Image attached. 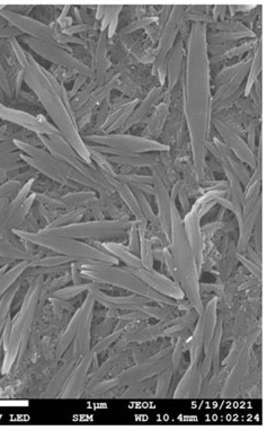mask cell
I'll use <instances>...</instances> for the list:
<instances>
[{
	"label": "cell",
	"instance_id": "cell-23",
	"mask_svg": "<svg viewBox=\"0 0 267 430\" xmlns=\"http://www.w3.org/2000/svg\"><path fill=\"white\" fill-rule=\"evenodd\" d=\"M158 21V17H154V16H146V17H141V19H134L131 21L129 24L125 25L121 30L118 31L116 35H130V34L138 33L139 31L145 30L150 25L155 24Z\"/></svg>",
	"mask_w": 267,
	"mask_h": 430
},
{
	"label": "cell",
	"instance_id": "cell-2",
	"mask_svg": "<svg viewBox=\"0 0 267 430\" xmlns=\"http://www.w3.org/2000/svg\"><path fill=\"white\" fill-rule=\"evenodd\" d=\"M28 64L24 69V84L37 95L43 109L49 115L52 123L58 129L61 136L67 140L69 145L80 155L86 164H91V154L85 141L82 140L76 120L71 117L67 108L61 100L60 95L50 84L49 79L41 70V64L37 62L33 55L28 52Z\"/></svg>",
	"mask_w": 267,
	"mask_h": 430
},
{
	"label": "cell",
	"instance_id": "cell-8",
	"mask_svg": "<svg viewBox=\"0 0 267 430\" xmlns=\"http://www.w3.org/2000/svg\"><path fill=\"white\" fill-rule=\"evenodd\" d=\"M0 121L17 126L35 135L50 137L52 135L60 134L55 125L41 113L34 115L25 112L23 110L12 109L3 103H0Z\"/></svg>",
	"mask_w": 267,
	"mask_h": 430
},
{
	"label": "cell",
	"instance_id": "cell-36",
	"mask_svg": "<svg viewBox=\"0 0 267 430\" xmlns=\"http://www.w3.org/2000/svg\"><path fill=\"white\" fill-rule=\"evenodd\" d=\"M227 14L228 5H216L211 10V16L214 22L225 21L227 19Z\"/></svg>",
	"mask_w": 267,
	"mask_h": 430
},
{
	"label": "cell",
	"instance_id": "cell-12",
	"mask_svg": "<svg viewBox=\"0 0 267 430\" xmlns=\"http://www.w3.org/2000/svg\"><path fill=\"white\" fill-rule=\"evenodd\" d=\"M164 88L160 85L156 86L147 93L146 96L140 101L137 108L130 115L128 121L125 122V125L120 129L119 134H127V131L146 121L149 115L151 114L152 111L155 110L156 106L158 105L163 100Z\"/></svg>",
	"mask_w": 267,
	"mask_h": 430
},
{
	"label": "cell",
	"instance_id": "cell-27",
	"mask_svg": "<svg viewBox=\"0 0 267 430\" xmlns=\"http://www.w3.org/2000/svg\"><path fill=\"white\" fill-rule=\"evenodd\" d=\"M234 108L239 110L240 112H243V114L248 115L250 118L261 119V110L258 109L257 106L254 104L250 97L241 96L239 100L234 103Z\"/></svg>",
	"mask_w": 267,
	"mask_h": 430
},
{
	"label": "cell",
	"instance_id": "cell-30",
	"mask_svg": "<svg viewBox=\"0 0 267 430\" xmlns=\"http://www.w3.org/2000/svg\"><path fill=\"white\" fill-rule=\"evenodd\" d=\"M49 70L51 71L52 75H53L55 78L58 79L61 84H64V85H66L69 80L75 79V77L77 76L76 74L73 73V71L64 69V68L62 67H58V66H55V64H53V67Z\"/></svg>",
	"mask_w": 267,
	"mask_h": 430
},
{
	"label": "cell",
	"instance_id": "cell-21",
	"mask_svg": "<svg viewBox=\"0 0 267 430\" xmlns=\"http://www.w3.org/2000/svg\"><path fill=\"white\" fill-rule=\"evenodd\" d=\"M208 31L213 32H231V33H254L250 28H247L241 22L237 19H225V21L213 22L207 25Z\"/></svg>",
	"mask_w": 267,
	"mask_h": 430
},
{
	"label": "cell",
	"instance_id": "cell-31",
	"mask_svg": "<svg viewBox=\"0 0 267 430\" xmlns=\"http://www.w3.org/2000/svg\"><path fill=\"white\" fill-rule=\"evenodd\" d=\"M248 96L250 100L254 102L258 109L261 110V103H263V83L261 79L258 78L255 84L252 86V91L249 92Z\"/></svg>",
	"mask_w": 267,
	"mask_h": 430
},
{
	"label": "cell",
	"instance_id": "cell-13",
	"mask_svg": "<svg viewBox=\"0 0 267 430\" xmlns=\"http://www.w3.org/2000/svg\"><path fill=\"white\" fill-rule=\"evenodd\" d=\"M186 46L181 37L170 50L167 57V76H166V91H174L179 80L185 73Z\"/></svg>",
	"mask_w": 267,
	"mask_h": 430
},
{
	"label": "cell",
	"instance_id": "cell-14",
	"mask_svg": "<svg viewBox=\"0 0 267 430\" xmlns=\"http://www.w3.org/2000/svg\"><path fill=\"white\" fill-rule=\"evenodd\" d=\"M168 112H169V104L160 102L156 106L151 114L149 115L145 123L141 137L146 139L157 140L158 141L161 132L164 130L165 125L167 121Z\"/></svg>",
	"mask_w": 267,
	"mask_h": 430
},
{
	"label": "cell",
	"instance_id": "cell-16",
	"mask_svg": "<svg viewBox=\"0 0 267 430\" xmlns=\"http://www.w3.org/2000/svg\"><path fill=\"white\" fill-rule=\"evenodd\" d=\"M122 225H116L114 223L109 224H91V225H77L73 227L59 228V230H52L53 233L68 234L73 237H89V235H98V234L116 233L118 230H122Z\"/></svg>",
	"mask_w": 267,
	"mask_h": 430
},
{
	"label": "cell",
	"instance_id": "cell-10",
	"mask_svg": "<svg viewBox=\"0 0 267 430\" xmlns=\"http://www.w3.org/2000/svg\"><path fill=\"white\" fill-rule=\"evenodd\" d=\"M0 17H3L8 24L14 26L16 30H19L23 35H28V37L59 46L58 43L55 42L52 37L49 25L44 24L42 22L37 21L30 16L21 15L17 12H10V10H5V8L0 10ZM59 46L62 48L61 46Z\"/></svg>",
	"mask_w": 267,
	"mask_h": 430
},
{
	"label": "cell",
	"instance_id": "cell-24",
	"mask_svg": "<svg viewBox=\"0 0 267 430\" xmlns=\"http://www.w3.org/2000/svg\"><path fill=\"white\" fill-rule=\"evenodd\" d=\"M98 87V84H96L94 79L89 78V80H87L85 85L82 86L80 93H78L76 96L73 97V100L70 101V102H71V108H73V113L78 111V110L86 103V101L89 100L91 92L94 91V89H96Z\"/></svg>",
	"mask_w": 267,
	"mask_h": 430
},
{
	"label": "cell",
	"instance_id": "cell-1",
	"mask_svg": "<svg viewBox=\"0 0 267 430\" xmlns=\"http://www.w3.org/2000/svg\"><path fill=\"white\" fill-rule=\"evenodd\" d=\"M207 33V25H192L186 42L185 75L183 82L184 114L191 143L192 161L200 179L204 176L205 143L210 139L212 129V88Z\"/></svg>",
	"mask_w": 267,
	"mask_h": 430
},
{
	"label": "cell",
	"instance_id": "cell-3",
	"mask_svg": "<svg viewBox=\"0 0 267 430\" xmlns=\"http://www.w3.org/2000/svg\"><path fill=\"white\" fill-rule=\"evenodd\" d=\"M185 6L176 5L173 6L167 23L161 31L160 37L156 46L155 62L151 66V74L158 80V84L163 87L166 85L167 76V57L170 50L176 42L179 30L186 24Z\"/></svg>",
	"mask_w": 267,
	"mask_h": 430
},
{
	"label": "cell",
	"instance_id": "cell-37",
	"mask_svg": "<svg viewBox=\"0 0 267 430\" xmlns=\"http://www.w3.org/2000/svg\"><path fill=\"white\" fill-rule=\"evenodd\" d=\"M105 10H107V5H98L95 8V19L100 23V19L104 16V12H105Z\"/></svg>",
	"mask_w": 267,
	"mask_h": 430
},
{
	"label": "cell",
	"instance_id": "cell-19",
	"mask_svg": "<svg viewBox=\"0 0 267 430\" xmlns=\"http://www.w3.org/2000/svg\"><path fill=\"white\" fill-rule=\"evenodd\" d=\"M255 33H231V32H213L208 31L207 42L211 46L217 44H232L241 40L257 39Z\"/></svg>",
	"mask_w": 267,
	"mask_h": 430
},
{
	"label": "cell",
	"instance_id": "cell-29",
	"mask_svg": "<svg viewBox=\"0 0 267 430\" xmlns=\"http://www.w3.org/2000/svg\"><path fill=\"white\" fill-rule=\"evenodd\" d=\"M94 30H100V28L89 24H73L71 26H69V28L62 30V32H64V34H67V35L78 37V34H80V35L84 37L85 34L89 33V32Z\"/></svg>",
	"mask_w": 267,
	"mask_h": 430
},
{
	"label": "cell",
	"instance_id": "cell-9",
	"mask_svg": "<svg viewBox=\"0 0 267 430\" xmlns=\"http://www.w3.org/2000/svg\"><path fill=\"white\" fill-rule=\"evenodd\" d=\"M211 128H214L217 132L220 135L222 143L230 149V152L239 160L241 163L246 164L249 167L255 169L256 156L255 153L249 148L246 140L236 132L232 128L225 122L219 120L216 117L211 118Z\"/></svg>",
	"mask_w": 267,
	"mask_h": 430
},
{
	"label": "cell",
	"instance_id": "cell-11",
	"mask_svg": "<svg viewBox=\"0 0 267 430\" xmlns=\"http://www.w3.org/2000/svg\"><path fill=\"white\" fill-rule=\"evenodd\" d=\"M109 39L107 32H100L94 50L91 52V61L89 68L91 70V78L94 79L98 87L105 84L107 74L112 68V61L109 55Z\"/></svg>",
	"mask_w": 267,
	"mask_h": 430
},
{
	"label": "cell",
	"instance_id": "cell-20",
	"mask_svg": "<svg viewBox=\"0 0 267 430\" xmlns=\"http://www.w3.org/2000/svg\"><path fill=\"white\" fill-rule=\"evenodd\" d=\"M249 55H250V52H249L246 57H243L241 60L238 61L236 64L225 66V67L222 68L217 75H214V77H211V88H212V89H217V88L220 87L222 84H225V82H228L231 77H234V75L245 66V64H246L247 60L249 59Z\"/></svg>",
	"mask_w": 267,
	"mask_h": 430
},
{
	"label": "cell",
	"instance_id": "cell-4",
	"mask_svg": "<svg viewBox=\"0 0 267 430\" xmlns=\"http://www.w3.org/2000/svg\"><path fill=\"white\" fill-rule=\"evenodd\" d=\"M37 136L42 141L43 147H46L50 154L66 162L71 169L80 172L82 175L87 176L89 179L96 182L98 184L100 183L107 188L109 187L107 176L96 170L91 164H86L82 161V158L75 152V149L69 145L64 137L61 136V134L52 135L50 137L44 136V135H37Z\"/></svg>",
	"mask_w": 267,
	"mask_h": 430
},
{
	"label": "cell",
	"instance_id": "cell-15",
	"mask_svg": "<svg viewBox=\"0 0 267 430\" xmlns=\"http://www.w3.org/2000/svg\"><path fill=\"white\" fill-rule=\"evenodd\" d=\"M140 101L141 100L129 101L128 103L121 106L120 109L113 111V112L109 114L105 123H104L100 135L116 134V132H119L120 129L125 125V122L128 121V119L130 118V115L132 114L134 109L137 108Z\"/></svg>",
	"mask_w": 267,
	"mask_h": 430
},
{
	"label": "cell",
	"instance_id": "cell-28",
	"mask_svg": "<svg viewBox=\"0 0 267 430\" xmlns=\"http://www.w3.org/2000/svg\"><path fill=\"white\" fill-rule=\"evenodd\" d=\"M8 42H10V48L14 52L16 59L19 61V64L25 69L30 64L28 59V51L21 46L19 37H12V39L8 40Z\"/></svg>",
	"mask_w": 267,
	"mask_h": 430
},
{
	"label": "cell",
	"instance_id": "cell-6",
	"mask_svg": "<svg viewBox=\"0 0 267 430\" xmlns=\"http://www.w3.org/2000/svg\"><path fill=\"white\" fill-rule=\"evenodd\" d=\"M19 40L26 44L32 51L35 52L39 57L42 58L44 60L49 61L55 66L70 70L76 75H84L89 78H91L93 76L91 68L89 66L82 64V61L73 57L70 52L66 51L64 49L60 48L57 44L44 42V41L34 39V37H30L28 35H21Z\"/></svg>",
	"mask_w": 267,
	"mask_h": 430
},
{
	"label": "cell",
	"instance_id": "cell-34",
	"mask_svg": "<svg viewBox=\"0 0 267 430\" xmlns=\"http://www.w3.org/2000/svg\"><path fill=\"white\" fill-rule=\"evenodd\" d=\"M122 10H123V6L112 16V19L109 21V28H107V39L109 40H112L113 37H116V33H118V25H119Z\"/></svg>",
	"mask_w": 267,
	"mask_h": 430
},
{
	"label": "cell",
	"instance_id": "cell-38",
	"mask_svg": "<svg viewBox=\"0 0 267 430\" xmlns=\"http://www.w3.org/2000/svg\"><path fill=\"white\" fill-rule=\"evenodd\" d=\"M3 140H12L8 137L5 136V135L0 134V141H3Z\"/></svg>",
	"mask_w": 267,
	"mask_h": 430
},
{
	"label": "cell",
	"instance_id": "cell-25",
	"mask_svg": "<svg viewBox=\"0 0 267 430\" xmlns=\"http://www.w3.org/2000/svg\"><path fill=\"white\" fill-rule=\"evenodd\" d=\"M87 148H89V154H91V162H95V164L98 165V169L100 170V172L105 176L116 178V171H114L112 163H109L107 156L96 152L95 149L91 148L89 145H87Z\"/></svg>",
	"mask_w": 267,
	"mask_h": 430
},
{
	"label": "cell",
	"instance_id": "cell-35",
	"mask_svg": "<svg viewBox=\"0 0 267 430\" xmlns=\"http://www.w3.org/2000/svg\"><path fill=\"white\" fill-rule=\"evenodd\" d=\"M172 10H173V6H163L160 10H159L158 14V21H157V26H158L159 30L163 31L165 25L167 23L168 19H169L170 14H172Z\"/></svg>",
	"mask_w": 267,
	"mask_h": 430
},
{
	"label": "cell",
	"instance_id": "cell-5",
	"mask_svg": "<svg viewBox=\"0 0 267 430\" xmlns=\"http://www.w3.org/2000/svg\"><path fill=\"white\" fill-rule=\"evenodd\" d=\"M82 140L89 145H102L120 149L134 154L146 153L168 152L169 146L159 143L157 140L146 139L141 136L130 134L87 135L82 136Z\"/></svg>",
	"mask_w": 267,
	"mask_h": 430
},
{
	"label": "cell",
	"instance_id": "cell-22",
	"mask_svg": "<svg viewBox=\"0 0 267 430\" xmlns=\"http://www.w3.org/2000/svg\"><path fill=\"white\" fill-rule=\"evenodd\" d=\"M259 40H261V37L243 40V42L240 43V44H236L234 48H231L229 51L225 52V55H225V60L229 61L232 60V59H237L238 61L241 60L243 55H248L249 52L255 50Z\"/></svg>",
	"mask_w": 267,
	"mask_h": 430
},
{
	"label": "cell",
	"instance_id": "cell-39",
	"mask_svg": "<svg viewBox=\"0 0 267 430\" xmlns=\"http://www.w3.org/2000/svg\"><path fill=\"white\" fill-rule=\"evenodd\" d=\"M3 207L1 203H0V217H1V214H3Z\"/></svg>",
	"mask_w": 267,
	"mask_h": 430
},
{
	"label": "cell",
	"instance_id": "cell-33",
	"mask_svg": "<svg viewBox=\"0 0 267 430\" xmlns=\"http://www.w3.org/2000/svg\"><path fill=\"white\" fill-rule=\"evenodd\" d=\"M89 79V77L84 76V75H77V76L75 77V79H73V87H71V89L68 91V95H69L70 101L73 100V97L76 96V95L80 93L82 86L85 85Z\"/></svg>",
	"mask_w": 267,
	"mask_h": 430
},
{
	"label": "cell",
	"instance_id": "cell-32",
	"mask_svg": "<svg viewBox=\"0 0 267 430\" xmlns=\"http://www.w3.org/2000/svg\"><path fill=\"white\" fill-rule=\"evenodd\" d=\"M122 8L121 5H109L107 6V10L104 12V16L102 17L100 22V32H107V28H109V21L112 19V16L116 14L118 10Z\"/></svg>",
	"mask_w": 267,
	"mask_h": 430
},
{
	"label": "cell",
	"instance_id": "cell-26",
	"mask_svg": "<svg viewBox=\"0 0 267 430\" xmlns=\"http://www.w3.org/2000/svg\"><path fill=\"white\" fill-rule=\"evenodd\" d=\"M12 100H14V94L10 87V79L3 69V64L0 62V103L8 105Z\"/></svg>",
	"mask_w": 267,
	"mask_h": 430
},
{
	"label": "cell",
	"instance_id": "cell-17",
	"mask_svg": "<svg viewBox=\"0 0 267 430\" xmlns=\"http://www.w3.org/2000/svg\"><path fill=\"white\" fill-rule=\"evenodd\" d=\"M107 156V155H105ZM109 163L116 164L120 166L150 167L159 163L158 153H146V154H134L132 156H107Z\"/></svg>",
	"mask_w": 267,
	"mask_h": 430
},
{
	"label": "cell",
	"instance_id": "cell-7",
	"mask_svg": "<svg viewBox=\"0 0 267 430\" xmlns=\"http://www.w3.org/2000/svg\"><path fill=\"white\" fill-rule=\"evenodd\" d=\"M252 59V51L250 52V55L245 66L228 82L214 89L212 93V103H211L212 114L234 108V103L243 96Z\"/></svg>",
	"mask_w": 267,
	"mask_h": 430
},
{
	"label": "cell",
	"instance_id": "cell-18",
	"mask_svg": "<svg viewBox=\"0 0 267 430\" xmlns=\"http://www.w3.org/2000/svg\"><path fill=\"white\" fill-rule=\"evenodd\" d=\"M261 69H263V46L259 40L257 46L252 51V64L249 67L248 75H247L246 83H245L243 96H248L249 92L252 91V86L261 76Z\"/></svg>",
	"mask_w": 267,
	"mask_h": 430
}]
</instances>
